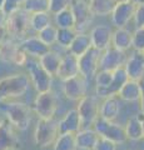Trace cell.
Returning a JSON list of instances; mask_svg holds the SVG:
<instances>
[{"mask_svg":"<svg viewBox=\"0 0 144 150\" xmlns=\"http://www.w3.org/2000/svg\"><path fill=\"white\" fill-rule=\"evenodd\" d=\"M29 85L31 84L26 74H13L0 79V103L24 95Z\"/></svg>","mask_w":144,"mask_h":150,"instance_id":"cell-1","label":"cell"},{"mask_svg":"<svg viewBox=\"0 0 144 150\" xmlns=\"http://www.w3.org/2000/svg\"><path fill=\"white\" fill-rule=\"evenodd\" d=\"M30 14L25 10H18L16 13H13L8 16V21L5 25L6 36L11 40L20 43L23 39H25L28 35V31L30 29Z\"/></svg>","mask_w":144,"mask_h":150,"instance_id":"cell-2","label":"cell"},{"mask_svg":"<svg viewBox=\"0 0 144 150\" xmlns=\"http://www.w3.org/2000/svg\"><path fill=\"white\" fill-rule=\"evenodd\" d=\"M25 67L28 70V76L30 79V84L35 88L38 93H44L48 90H52V80L53 76L45 69L41 67L39 60L28 56Z\"/></svg>","mask_w":144,"mask_h":150,"instance_id":"cell-3","label":"cell"},{"mask_svg":"<svg viewBox=\"0 0 144 150\" xmlns=\"http://www.w3.org/2000/svg\"><path fill=\"white\" fill-rule=\"evenodd\" d=\"M59 135V125L54 118L52 119H39L34 131V142L36 146L46 149L53 146Z\"/></svg>","mask_w":144,"mask_h":150,"instance_id":"cell-4","label":"cell"},{"mask_svg":"<svg viewBox=\"0 0 144 150\" xmlns=\"http://www.w3.org/2000/svg\"><path fill=\"white\" fill-rule=\"evenodd\" d=\"M3 110L6 119L14 125L15 129H28L31 121V110L28 105L19 101H10L9 104H6V106L3 108Z\"/></svg>","mask_w":144,"mask_h":150,"instance_id":"cell-5","label":"cell"},{"mask_svg":"<svg viewBox=\"0 0 144 150\" xmlns=\"http://www.w3.org/2000/svg\"><path fill=\"white\" fill-rule=\"evenodd\" d=\"M93 129L98 133L99 137L109 139L118 145L128 140L124 126L114 123V120H105L103 118H98L93 125Z\"/></svg>","mask_w":144,"mask_h":150,"instance_id":"cell-6","label":"cell"},{"mask_svg":"<svg viewBox=\"0 0 144 150\" xmlns=\"http://www.w3.org/2000/svg\"><path fill=\"white\" fill-rule=\"evenodd\" d=\"M78 114L80 118L82 129H87L94 125L95 120L99 118V103L96 96L85 95L79 100L78 104Z\"/></svg>","mask_w":144,"mask_h":150,"instance_id":"cell-7","label":"cell"},{"mask_svg":"<svg viewBox=\"0 0 144 150\" xmlns=\"http://www.w3.org/2000/svg\"><path fill=\"white\" fill-rule=\"evenodd\" d=\"M100 55L101 51L92 46L85 54L79 56V74L84 76L88 81L94 79L95 74L98 73Z\"/></svg>","mask_w":144,"mask_h":150,"instance_id":"cell-8","label":"cell"},{"mask_svg":"<svg viewBox=\"0 0 144 150\" xmlns=\"http://www.w3.org/2000/svg\"><path fill=\"white\" fill-rule=\"evenodd\" d=\"M34 111L39 119H52L57 111V98L52 90L38 93L34 100Z\"/></svg>","mask_w":144,"mask_h":150,"instance_id":"cell-9","label":"cell"},{"mask_svg":"<svg viewBox=\"0 0 144 150\" xmlns=\"http://www.w3.org/2000/svg\"><path fill=\"white\" fill-rule=\"evenodd\" d=\"M127 54L125 51L115 49L114 46H109L101 51L99 70H106V71H115L119 68H123L127 62Z\"/></svg>","mask_w":144,"mask_h":150,"instance_id":"cell-10","label":"cell"},{"mask_svg":"<svg viewBox=\"0 0 144 150\" xmlns=\"http://www.w3.org/2000/svg\"><path fill=\"white\" fill-rule=\"evenodd\" d=\"M70 9L75 18V30L78 33H85L88 25L94 18L90 11L89 3L87 0H72Z\"/></svg>","mask_w":144,"mask_h":150,"instance_id":"cell-11","label":"cell"},{"mask_svg":"<svg viewBox=\"0 0 144 150\" xmlns=\"http://www.w3.org/2000/svg\"><path fill=\"white\" fill-rule=\"evenodd\" d=\"M88 80L80 74L67 80H63V93L69 100L79 101L87 95Z\"/></svg>","mask_w":144,"mask_h":150,"instance_id":"cell-12","label":"cell"},{"mask_svg":"<svg viewBox=\"0 0 144 150\" xmlns=\"http://www.w3.org/2000/svg\"><path fill=\"white\" fill-rule=\"evenodd\" d=\"M135 6L134 4L128 0V1H122L117 3L114 6L113 11H111V24L114 28H125L129 23L133 20L134 11H135Z\"/></svg>","mask_w":144,"mask_h":150,"instance_id":"cell-13","label":"cell"},{"mask_svg":"<svg viewBox=\"0 0 144 150\" xmlns=\"http://www.w3.org/2000/svg\"><path fill=\"white\" fill-rule=\"evenodd\" d=\"M124 69L131 80L140 81L144 79V53L134 50L131 56L127 58Z\"/></svg>","mask_w":144,"mask_h":150,"instance_id":"cell-14","label":"cell"},{"mask_svg":"<svg viewBox=\"0 0 144 150\" xmlns=\"http://www.w3.org/2000/svg\"><path fill=\"white\" fill-rule=\"evenodd\" d=\"M19 46H20V49L26 54V56L34 58V59L41 58L44 54H46L50 49H52L49 45L43 43V41L38 38V35L26 36L25 39H23L19 43Z\"/></svg>","mask_w":144,"mask_h":150,"instance_id":"cell-15","label":"cell"},{"mask_svg":"<svg viewBox=\"0 0 144 150\" xmlns=\"http://www.w3.org/2000/svg\"><path fill=\"white\" fill-rule=\"evenodd\" d=\"M77 75H79V58L67 50L65 54L62 55L57 76L62 80H67Z\"/></svg>","mask_w":144,"mask_h":150,"instance_id":"cell-16","label":"cell"},{"mask_svg":"<svg viewBox=\"0 0 144 150\" xmlns=\"http://www.w3.org/2000/svg\"><path fill=\"white\" fill-rule=\"evenodd\" d=\"M111 34L113 30L106 25H96L89 33L92 46L100 51L105 50L111 45Z\"/></svg>","mask_w":144,"mask_h":150,"instance_id":"cell-17","label":"cell"},{"mask_svg":"<svg viewBox=\"0 0 144 150\" xmlns=\"http://www.w3.org/2000/svg\"><path fill=\"white\" fill-rule=\"evenodd\" d=\"M18 144V137L15 135V128L6 118L0 123V150L15 149Z\"/></svg>","mask_w":144,"mask_h":150,"instance_id":"cell-18","label":"cell"},{"mask_svg":"<svg viewBox=\"0 0 144 150\" xmlns=\"http://www.w3.org/2000/svg\"><path fill=\"white\" fill-rule=\"evenodd\" d=\"M120 112V99L118 95L108 96L99 104V118L105 120H115Z\"/></svg>","mask_w":144,"mask_h":150,"instance_id":"cell-19","label":"cell"},{"mask_svg":"<svg viewBox=\"0 0 144 150\" xmlns=\"http://www.w3.org/2000/svg\"><path fill=\"white\" fill-rule=\"evenodd\" d=\"M142 94H143V90H142L140 81H135V80H131V79H129V80L119 89L117 95L119 99L123 101L135 103V101L140 100Z\"/></svg>","mask_w":144,"mask_h":150,"instance_id":"cell-20","label":"cell"},{"mask_svg":"<svg viewBox=\"0 0 144 150\" xmlns=\"http://www.w3.org/2000/svg\"><path fill=\"white\" fill-rule=\"evenodd\" d=\"M98 139L99 135L93 128L80 129L78 133H75L77 148L80 150H93Z\"/></svg>","mask_w":144,"mask_h":150,"instance_id":"cell-21","label":"cell"},{"mask_svg":"<svg viewBox=\"0 0 144 150\" xmlns=\"http://www.w3.org/2000/svg\"><path fill=\"white\" fill-rule=\"evenodd\" d=\"M58 125H59V133H73V134L78 133L82 129L78 110L77 109L69 110L64 115V118L60 121H58Z\"/></svg>","mask_w":144,"mask_h":150,"instance_id":"cell-22","label":"cell"},{"mask_svg":"<svg viewBox=\"0 0 144 150\" xmlns=\"http://www.w3.org/2000/svg\"><path fill=\"white\" fill-rule=\"evenodd\" d=\"M132 39L133 33L127 28H115L111 34V46L122 51H127L132 49Z\"/></svg>","mask_w":144,"mask_h":150,"instance_id":"cell-23","label":"cell"},{"mask_svg":"<svg viewBox=\"0 0 144 150\" xmlns=\"http://www.w3.org/2000/svg\"><path fill=\"white\" fill-rule=\"evenodd\" d=\"M125 134L129 140L133 142H139V140L144 139V133H143V121L140 115H135L129 118L127 124L124 125Z\"/></svg>","mask_w":144,"mask_h":150,"instance_id":"cell-24","label":"cell"},{"mask_svg":"<svg viewBox=\"0 0 144 150\" xmlns=\"http://www.w3.org/2000/svg\"><path fill=\"white\" fill-rule=\"evenodd\" d=\"M90 48H92V41H90L89 34H87V33H78L77 36L74 38V40L72 41V44L69 45L68 51L79 58L83 54H85Z\"/></svg>","mask_w":144,"mask_h":150,"instance_id":"cell-25","label":"cell"},{"mask_svg":"<svg viewBox=\"0 0 144 150\" xmlns=\"http://www.w3.org/2000/svg\"><path fill=\"white\" fill-rule=\"evenodd\" d=\"M40 65L45 69V71H48L52 76H57L60 60H62V54H59L58 51H54L53 49H50L48 53L44 54L41 58L38 59Z\"/></svg>","mask_w":144,"mask_h":150,"instance_id":"cell-26","label":"cell"},{"mask_svg":"<svg viewBox=\"0 0 144 150\" xmlns=\"http://www.w3.org/2000/svg\"><path fill=\"white\" fill-rule=\"evenodd\" d=\"M88 3L94 16H108L117 5L115 0H89Z\"/></svg>","mask_w":144,"mask_h":150,"instance_id":"cell-27","label":"cell"},{"mask_svg":"<svg viewBox=\"0 0 144 150\" xmlns=\"http://www.w3.org/2000/svg\"><path fill=\"white\" fill-rule=\"evenodd\" d=\"M29 21H30V30H33L34 33H39L44 28L53 24V14L49 11L30 14Z\"/></svg>","mask_w":144,"mask_h":150,"instance_id":"cell-28","label":"cell"},{"mask_svg":"<svg viewBox=\"0 0 144 150\" xmlns=\"http://www.w3.org/2000/svg\"><path fill=\"white\" fill-rule=\"evenodd\" d=\"M53 24L57 28H74L75 29V18L70 6L53 14Z\"/></svg>","mask_w":144,"mask_h":150,"instance_id":"cell-29","label":"cell"},{"mask_svg":"<svg viewBox=\"0 0 144 150\" xmlns=\"http://www.w3.org/2000/svg\"><path fill=\"white\" fill-rule=\"evenodd\" d=\"M75 134L59 133L57 140L53 144V150H77Z\"/></svg>","mask_w":144,"mask_h":150,"instance_id":"cell-30","label":"cell"},{"mask_svg":"<svg viewBox=\"0 0 144 150\" xmlns=\"http://www.w3.org/2000/svg\"><path fill=\"white\" fill-rule=\"evenodd\" d=\"M78 31L74 28H58V36H57V44L59 45V48L68 50L69 45L72 44V41L74 40V38L77 36Z\"/></svg>","mask_w":144,"mask_h":150,"instance_id":"cell-31","label":"cell"},{"mask_svg":"<svg viewBox=\"0 0 144 150\" xmlns=\"http://www.w3.org/2000/svg\"><path fill=\"white\" fill-rule=\"evenodd\" d=\"M39 39L45 43L46 45H49L50 48L57 44V36H58V28L54 24H50L49 26L44 28L43 30H40L39 33H36Z\"/></svg>","mask_w":144,"mask_h":150,"instance_id":"cell-32","label":"cell"},{"mask_svg":"<svg viewBox=\"0 0 144 150\" xmlns=\"http://www.w3.org/2000/svg\"><path fill=\"white\" fill-rule=\"evenodd\" d=\"M23 10L29 14L49 11V0H25L23 4Z\"/></svg>","mask_w":144,"mask_h":150,"instance_id":"cell-33","label":"cell"},{"mask_svg":"<svg viewBox=\"0 0 144 150\" xmlns=\"http://www.w3.org/2000/svg\"><path fill=\"white\" fill-rule=\"evenodd\" d=\"M95 88L98 89H106L110 86L113 81V71H106V70H98V73L94 76Z\"/></svg>","mask_w":144,"mask_h":150,"instance_id":"cell-34","label":"cell"},{"mask_svg":"<svg viewBox=\"0 0 144 150\" xmlns=\"http://www.w3.org/2000/svg\"><path fill=\"white\" fill-rule=\"evenodd\" d=\"M132 49L144 51V28H135V30L133 31Z\"/></svg>","mask_w":144,"mask_h":150,"instance_id":"cell-35","label":"cell"},{"mask_svg":"<svg viewBox=\"0 0 144 150\" xmlns=\"http://www.w3.org/2000/svg\"><path fill=\"white\" fill-rule=\"evenodd\" d=\"M25 0H5L3 9L6 11L8 15H10L13 13H16L18 10L23 9V4Z\"/></svg>","mask_w":144,"mask_h":150,"instance_id":"cell-36","label":"cell"},{"mask_svg":"<svg viewBox=\"0 0 144 150\" xmlns=\"http://www.w3.org/2000/svg\"><path fill=\"white\" fill-rule=\"evenodd\" d=\"M72 0H49V13L55 14L63 9L70 6Z\"/></svg>","mask_w":144,"mask_h":150,"instance_id":"cell-37","label":"cell"},{"mask_svg":"<svg viewBox=\"0 0 144 150\" xmlns=\"http://www.w3.org/2000/svg\"><path fill=\"white\" fill-rule=\"evenodd\" d=\"M117 146H118V144H115L114 142L99 137L98 142H96L95 146L93 150H117Z\"/></svg>","mask_w":144,"mask_h":150,"instance_id":"cell-38","label":"cell"},{"mask_svg":"<svg viewBox=\"0 0 144 150\" xmlns=\"http://www.w3.org/2000/svg\"><path fill=\"white\" fill-rule=\"evenodd\" d=\"M133 20L137 28H144V4L135 6Z\"/></svg>","mask_w":144,"mask_h":150,"instance_id":"cell-39","label":"cell"},{"mask_svg":"<svg viewBox=\"0 0 144 150\" xmlns=\"http://www.w3.org/2000/svg\"><path fill=\"white\" fill-rule=\"evenodd\" d=\"M8 14L3 8H0V28H5L6 21H8Z\"/></svg>","mask_w":144,"mask_h":150,"instance_id":"cell-40","label":"cell"},{"mask_svg":"<svg viewBox=\"0 0 144 150\" xmlns=\"http://www.w3.org/2000/svg\"><path fill=\"white\" fill-rule=\"evenodd\" d=\"M6 38V31H5V28H0V51H1L3 48V44H4V40Z\"/></svg>","mask_w":144,"mask_h":150,"instance_id":"cell-41","label":"cell"},{"mask_svg":"<svg viewBox=\"0 0 144 150\" xmlns=\"http://www.w3.org/2000/svg\"><path fill=\"white\" fill-rule=\"evenodd\" d=\"M139 103H140V110H142V115L144 116V93L142 94V96H140V100H139Z\"/></svg>","mask_w":144,"mask_h":150,"instance_id":"cell-42","label":"cell"},{"mask_svg":"<svg viewBox=\"0 0 144 150\" xmlns=\"http://www.w3.org/2000/svg\"><path fill=\"white\" fill-rule=\"evenodd\" d=\"M131 1L134 4V5H140V4H144V0H131Z\"/></svg>","mask_w":144,"mask_h":150,"instance_id":"cell-43","label":"cell"},{"mask_svg":"<svg viewBox=\"0 0 144 150\" xmlns=\"http://www.w3.org/2000/svg\"><path fill=\"white\" fill-rule=\"evenodd\" d=\"M4 3H5V0H0V8L4 6Z\"/></svg>","mask_w":144,"mask_h":150,"instance_id":"cell-44","label":"cell"},{"mask_svg":"<svg viewBox=\"0 0 144 150\" xmlns=\"http://www.w3.org/2000/svg\"><path fill=\"white\" fill-rule=\"evenodd\" d=\"M140 116H142V121H143V133H144V116L140 114Z\"/></svg>","mask_w":144,"mask_h":150,"instance_id":"cell-45","label":"cell"},{"mask_svg":"<svg viewBox=\"0 0 144 150\" xmlns=\"http://www.w3.org/2000/svg\"><path fill=\"white\" fill-rule=\"evenodd\" d=\"M122 1H128V0H115V3H122Z\"/></svg>","mask_w":144,"mask_h":150,"instance_id":"cell-46","label":"cell"},{"mask_svg":"<svg viewBox=\"0 0 144 150\" xmlns=\"http://www.w3.org/2000/svg\"><path fill=\"white\" fill-rule=\"evenodd\" d=\"M1 120H3V119H0V123H1Z\"/></svg>","mask_w":144,"mask_h":150,"instance_id":"cell-47","label":"cell"},{"mask_svg":"<svg viewBox=\"0 0 144 150\" xmlns=\"http://www.w3.org/2000/svg\"><path fill=\"white\" fill-rule=\"evenodd\" d=\"M11 150H14V149H11Z\"/></svg>","mask_w":144,"mask_h":150,"instance_id":"cell-48","label":"cell"},{"mask_svg":"<svg viewBox=\"0 0 144 150\" xmlns=\"http://www.w3.org/2000/svg\"><path fill=\"white\" fill-rule=\"evenodd\" d=\"M143 53H144V51H143Z\"/></svg>","mask_w":144,"mask_h":150,"instance_id":"cell-49","label":"cell"}]
</instances>
